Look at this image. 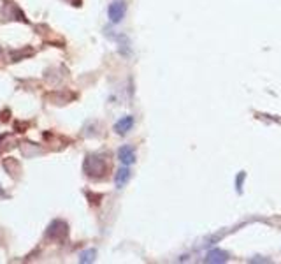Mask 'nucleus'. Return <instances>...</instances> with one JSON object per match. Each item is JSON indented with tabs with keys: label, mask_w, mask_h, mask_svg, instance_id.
<instances>
[{
	"label": "nucleus",
	"mask_w": 281,
	"mask_h": 264,
	"mask_svg": "<svg viewBox=\"0 0 281 264\" xmlns=\"http://www.w3.org/2000/svg\"><path fill=\"white\" fill-rule=\"evenodd\" d=\"M129 180H130V169L127 167V166L119 167L118 171H116V175H114V183H116V187L123 188Z\"/></svg>",
	"instance_id": "7"
},
{
	"label": "nucleus",
	"mask_w": 281,
	"mask_h": 264,
	"mask_svg": "<svg viewBox=\"0 0 281 264\" xmlns=\"http://www.w3.org/2000/svg\"><path fill=\"white\" fill-rule=\"evenodd\" d=\"M85 173L90 178H102L106 173V162L101 155H88L85 160Z\"/></svg>",
	"instance_id": "1"
},
{
	"label": "nucleus",
	"mask_w": 281,
	"mask_h": 264,
	"mask_svg": "<svg viewBox=\"0 0 281 264\" xmlns=\"http://www.w3.org/2000/svg\"><path fill=\"white\" fill-rule=\"evenodd\" d=\"M118 159L122 160L123 166H130L135 162V152L130 146H122L118 150Z\"/></svg>",
	"instance_id": "5"
},
{
	"label": "nucleus",
	"mask_w": 281,
	"mask_h": 264,
	"mask_svg": "<svg viewBox=\"0 0 281 264\" xmlns=\"http://www.w3.org/2000/svg\"><path fill=\"white\" fill-rule=\"evenodd\" d=\"M67 233H69L67 224L62 220H55V222H51V225L48 228L46 236L51 238V240H64V238L67 236Z\"/></svg>",
	"instance_id": "2"
},
{
	"label": "nucleus",
	"mask_w": 281,
	"mask_h": 264,
	"mask_svg": "<svg viewBox=\"0 0 281 264\" xmlns=\"http://www.w3.org/2000/svg\"><path fill=\"white\" fill-rule=\"evenodd\" d=\"M95 255H97L95 250H86V252H83L79 255V261L81 262H93L95 261Z\"/></svg>",
	"instance_id": "8"
},
{
	"label": "nucleus",
	"mask_w": 281,
	"mask_h": 264,
	"mask_svg": "<svg viewBox=\"0 0 281 264\" xmlns=\"http://www.w3.org/2000/svg\"><path fill=\"white\" fill-rule=\"evenodd\" d=\"M208 264H222V262H227L229 261V254L225 252V250H220V249H214V250H209L208 255H206L204 259Z\"/></svg>",
	"instance_id": "4"
},
{
	"label": "nucleus",
	"mask_w": 281,
	"mask_h": 264,
	"mask_svg": "<svg viewBox=\"0 0 281 264\" xmlns=\"http://www.w3.org/2000/svg\"><path fill=\"white\" fill-rule=\"evenodd\" d=\"M132 125H134V118L123 117V118H119L116 123H114V130H116V134H119V136H125L127 132L132 129Z\"/></svg>",
	"instance_id": "6"
},
{
	"label": "nucleus",
	"mask_w": 281,
	"mask_h": 264,
	"mask_svg": "<svg viewBox=\"0 0 281 264\" xmlns=\"http://www.w3.org/2000/svg\"><path fill=\"white\" fill-rule=\"evenodd\" d=\"M127 12V6L123 0H116V2H113L109 6V20L113 23H119L123 20V16H125Z\"/></svg>",
	"instance_id": "3"
}]
</instances>
